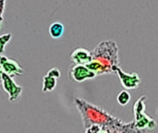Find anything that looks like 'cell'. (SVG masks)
<instances>
[{
  "instance_id": "6da1fadb",
  "label": "cell",
  "mask_w": 158,
  "mask_h": 133,
  "mask_svg": "<svg viewBox=\"0 0 158 133\" xmlns=\"http://www.w3.org/2000/svg\"><path fill=\"white\" fill-rule=\"evenodd\" d=\"M74 104L81 115L85 130L94 124L100 126L102 133L128 132L129 123H123L102 108L79 98H75Z\"/></svg>"
},
{
  "instance_id": "8992f818",
  "label": "cell",
  "mask_w": 158,
  "mask_h": 133,
  "mask_svg": "<svg viewBox=\"0 0 158 133\" xmlns=\"http://www.w3.org/2000/svg\"><path fill=\"white\" fill-rule=\"evenodd\" d=\"M0 66L3 72L10 77L24 75V70L18 61L3 55H0Z\"/></svg>"
},
{
  "instance_id": "7a4b0ae2",
  "label": "cell",
  "mask_w": 158,
  "mask_h": 133,
  "mask_svg": "<svg viewBox=\"0 0 158 133\" xmlns=\"http://www.w3.org/2000/svg\"><path fill=\"white\" fill-rule=\"evenodd\" d=\"M91 52L92 61L85 66L97 76L113 73L112 67L119 66V48L114 41H101Z\"/></svg>"
},
{
  "instance_id": "8fae6325",
  "label": "cell",
  "mask_w": 158,
  "mask_h": 133,
  "mask_svg": "<svg viewBox=\"0 0 158 133\" xmlns=\"http://www.w3.org/2000/svg\"><path fill=\"white\" fill-rule=\"evenodd\" d=\"M12 34L10 33H5L0 36V55L5 51V48L12 39Z\"/></svg>"
},
{
  "instance_id": "277c9868",
  "label": "cell",
  "mask_w": 158,
  "mask_h": 133,
  "mask_svg": "<svg viewBox=\"0 0 158 133\" xmlns=\"http://www.w3.org/2000/svg\"><path fill=\"white\" fill-rule=\"evenodd\" d=\"M69 78L78 83H81L87 80L94 79L96 74L89 70L85 65L73 64L69 69Z\"/></svg>"
},
{
  "instance_id": "5b68a950",
  "label": "cell",
  "mask_w": 158,
  "mask_h": 133,
  "mask_svg": "<svg viewBox=\"0 0 158 133\" xmlns=\"http://www.w3.org/2000/svg\"><path fill=\"white\" fill-rule=\"evenodd\" d=\"M113 73H117L122 85L127 90H132L138 87L141 83L137 73H128L124 72L119 66H115L112 67Z\"/></svg>"
},
{
  "instance_id": "52a82bcc",
  "label": "cell",
  "mask_w": 158,
  "mask_h": 133,
  "mask_svg": "<svg viewBox=\"0 0 158 133\" xmlns=\"http://www.w3.org/2000/svg\"><path fill=\"white\" fill-rule=\"evenodd\" d=\"M70 58L74 64L86 65L92 61V54L87 49L79 47L71 52Z\"/></svg>"
},
{
  "instance_id": "ba28073f",
  "label": "cell",
  "mask_w": 158,
  "mask_h": 133,
  "mask_svg": "<svg viewBox=\"0 0 158 133\" xmlns=\"http://www.w3.org/2000/svg\"><path fill=\"white\" fill-rule=\"evenodd\" d=\"M64 25L60 22H53L50 25L49 28V34L54 39L61 38L64 34Z\"/></svg>"
},
{
  "instance_id": "5bb4252c",
  "label": "cell",
  "mask_w": 158,
  "mask_h": 133,
  "mask_svg": "<svg viewBox=\"0 0 158 133\" xmlns=\"http://www.w3.org/2000/svg\"><path fill=\"white\" fill-rule=\"evenodd\" d=\"M3 73V72L2 70L1 67L0 66V82H1V80H2V74Z\"/></svg>"
},
{
  "instance_id": "30bf717a",
  "label": "cell",
  "mask_w": 158,
  "mask_h": 133,
  "mask_svg": "<svg viewBox=\"0 0 158 133\" xmlns=\"http://www.w3.org/2000/svg\"><path fill=\"white\" fill-rule=\"evenodd\" d=\"M131 98L130 93L127 91L123 90L118 95L117 97V101L121 105L125 106L129 103Z\"/></svg>"
},
{
  "instance_id": "3957f363",
  "label": "cell",
  "mask_w": 158,
  "mask_h": 133,
  "mask_svg": "<svg viewBox=\"0 0 158 133\" xmlns=\"http://www.w3.org/2000/svg\"><path fill=\"white\" fill-rule=\"evenodd\" d=\"M1 83L4 91L8 95L9 102H17L22 94V87L16 83L13 78L4 72L2 74Z\"/></svg>"
},
{
  "instance_id": "7c38bea8",
  "label": "cell",
  "mask_w": 158,
  "mask_h": 133,
  "mask_svg": "<svg viewBox=\"0 0 158 133\" xmlns=\"http://www.w3.org/2000/svg\"><path fill=\"white\" fill-rule=\"evenodd\" d=\"M7 0H0V32L2 28L4 15L5 10L6 4Z\"/></svg>"
},
{
  "instance_id": "4fadbf2b",
  "label": "cell",
  "mask_w": 158,
  "mask_h": 133,
  "mask_svg": "<svg viewBox=\"0 0 158 133\" xmlns=\"http://www.w3.org/2000/svg\"><path fill=\"white\" fill-rule=\"evenodd\" d=\"M47 75L56 79H59L61 77L60 70L57 67H54L50 69L47 72Z\"/></svg>"
},
{
  "instance_id": "9c48e42d",
  "label": "cell",
  "mask_w": 158,
  "mask_h": 133,
  "mask_svg": "<svg viewBox=\"0 0 158 133\" xmlns=\"http://www.w3.org/2000/svg\"><path fill=\"white\" fill-rule=\"evenodd\" d=\"M57 85V79L46 75L43 78L42 91L44 93L53 91Z\"/></svg>"
}]
</instances>
